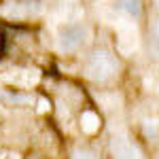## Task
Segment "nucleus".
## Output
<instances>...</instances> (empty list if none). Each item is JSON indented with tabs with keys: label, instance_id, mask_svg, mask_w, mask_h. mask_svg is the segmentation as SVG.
Segmentation results:
<instances>
[{
	"label": "nucleus",
	"instance_id": "f257e3e1",
	"mask_svg": "<svg viewBox=\"0 0 159 159\" xmlns=\"http://www.w3.org/2000/svg\"><path fill=\"white\" fill-rule=\"evenodd\" d=\"M117 68H119V61L108 51H93L85 61V72L93 81H108L117 72Z\"/></svg>",
	"mask_w": 159,
	"mask_h": 159
},
{
	"label": "nucleus",
	"instance_id": "f03ea898",
	"mask_svg": "<svg viewBox=\"0 0 159 159\" xmlns=\"http://www.w3.org/2000/svg\"><path fill=\"white\" fill-rule=\"evenodd\" d=\"M85 36H87L85 25L70 24V25H61L57 38H60V47L64 51H76L85 43Z\"/></svg>",
	"mask_w": 159,
	"mask_h": 159
},
{
	"label": "nucleus",
	"instance_id": "7ed1b4c3",
	"mask_svg": "<svg viewBox=\"0 0 159 159\" xmlns=\"http://www.w3.org/2000/svg\"><path fill=\"white\" fill-rule=\"evenodd\" d=\"M115 159H142V155L132 142L119 140L115 142Z\"/></svg>",
	"mask_w": 159,
	"mask_h": 159
},
{
	"label": "nucleus",
	"instance_id": "20e7f679",
	"mask_svg": "<svg viewBox=\"0 0 159 159\" xmlns=\"http://www.w3.org/2000/svg\"><path fill=\"white\" fill-rule=\"evenodd\" d=\"M115 9L127 13L132 17H140V13H142V0H115Z\"/></svg>",
	"mask_w": 159,
	"mask_h": 159
},
{
	"label": "nucleus",
	"instance_id": "39448f33",
	"mask_svg": "<svg viewBox=\"0 0 159 159\" xmlns=\"http://www.w3.org/2000/svg\"><path fill=\"white\" fill-rule=\"evenodd\" d=\"M83 127H85V132H89V134L98 129V117H96V112L87 110L85 115H83Z\"/></svg>",
	"mask_w": 159,
	"mask_h": 159
},
{
	"label": "nucleus",
	"instance_id": "423d86ee",
	"mask_svg": "<svg viewBox=\"0 0 159 159\" xmlns=\"http://www.w3.org/2000/svg\"><path fill=\"white\" fill-rule=\"evenodd\" d=\"M72 159H98L91 151H87V148H76L72 153Z\"/></svg>",
	"mask_w": 159,
	"mask_h": 159
},
{
	"label": "nucleus",
	"instance_id": "0eeeda50",
	"mask_svg": "<svg viewBox=\"0 0 159 159\" xmlns=\"http://www.w3.org/2000/svg\"><path fill=\"white\" fill-rule=\"evenodd\" d=\"M4 98H9L11 102H19V104L30 102V96H21V93H4Z\"/></svg>",
	"mask_w": 159,
	"mask_h": 159
},
{
	"label": "nucleus",
	"instance_id": "6e6552de",
	"mask_svg": "<svg viewBox=\"0 0 159 159\" xmlns=\"http://www.w3.org/2000/svg\"><path fill=\"white\" fill-rule=\"evenodd\" d=\"M28 159H43V157H38V155H30Z\"/></svg>",
	"mask_w": 159,
	"mask_h": 159
}]
</instances>
